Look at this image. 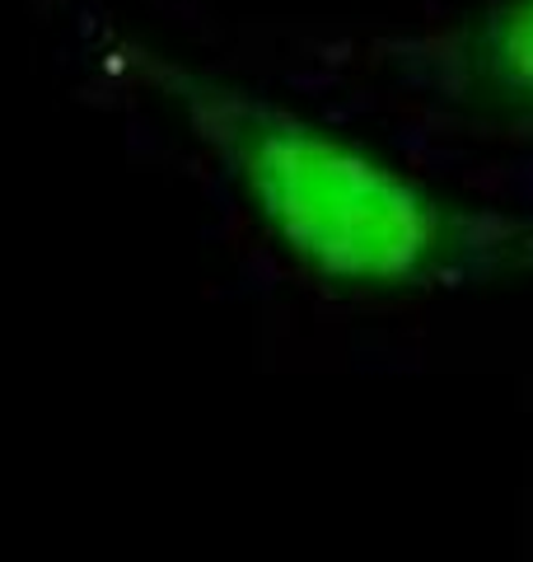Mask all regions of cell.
Here are the masks:
<instances>
[{
  "mask_svg": "<svg viewBox=\"0 0 533 562\" xmlns=\"http://www.w3.org/2000/svg\"><path fill=\"white\" fill-rule=\"evenodd\" d=\"M43 24L66 90L286 286L328 301L533 286V202L458 188L103 0H52Z\"/></svg>",
  "mask_w": 533,
  "mask_h": 562,
  "instance_id": "1",
  "label": "cell"
},
{
  "mask_svg": "<svg viewBox=\"0 0 533 562\" xmlns=\"http://www.w3.org/2000/svg\"><path fill=\"white\" fill-rule=\"evenodd\" d=\"M206 57L305 99L458 188L533 202V0H407L328 20L178 24Z\"/></svg>",
  "mask_w": 533,
  "mask_h": 562,
  "instance_id": "2",
  "label": "cell"
}]
</instances>
